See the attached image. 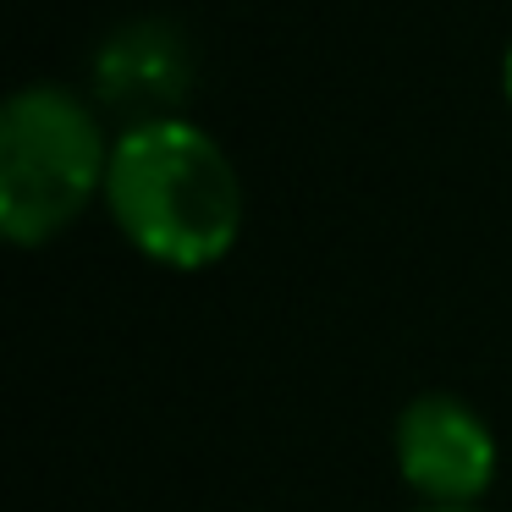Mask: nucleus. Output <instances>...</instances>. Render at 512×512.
<instances>
[{"instance_id": "f257e3e1", "label": "nucleus", "mask_w": 512, "mask_h": 512, "mask_svg": "<svg viewBox=\"0 0 512 512\" xmlns=\"http://www.w3.org/2000/svg\"><path fill=\"white\" fill-rule=\"evenodd\" d=\"M105 210L116 232L166 270H210L243 232V182L226 149L188 116L127 122L111 144Z\"/></svg>"}, {"instance_id": "f03ea898", "label": "nucleus", "mask_w": 512, "mask_h": 512, "mask_svg": "<svg viewBox=\"0 0 512 512\" xmlns=\"http://www.w3.org/2000/svg\"><path fill=\"white\" fill-rule=\"evenodd\" d=\"M111 144L89 100L61 83H28L0 111V232L12 248H45L94 193H105Z\"/></svg>"}, {"instance_id": "7ed1b4c3", "label": "nucleus", "mask_w": 512, "mask_h": 512, "mask_svg": "<svg viewBox=\"0 0 512 512\" xmlns=\"http://www.w3.org/2000/svg\"><path fill=\"white\" fill-rule=\"evenodd\" d=\"M397 474L424 507H474L496 479V435L452 391H424L391 430Z\"/></svg>"}, {"instance_id": "20e7f679", "label": "nucleus", "mask_w": 512, "mask_h": 512, "mask_svg": "<svg viewBox=\"0 0 512 512\" xmlns=\"http://www.w3.org/2000/svg\"><path fill=\"white\" fill-rule=\"evenodd\" d=\"M94 83L111 111H127L133 122L177 116L193 89V56L188 39L171 23H127L100 45Z\"/></svg>"}, {"instance_id": "39448f33", "label": "nucleus", "mask_w": 512, "mask_h": 512, "mask_svg": "<svg viewBox=\"0 0 512 512\" xmlns=\"http://www.w3.org/2000/svg\"><path fill=\"white\" fill-rule=\"evenodd\" d=\"M501 94H507V105H512V45H507V56H501Z\"/></svg>"}, {"instance_id": "423d86ee", "label": "nucleus", "mask_w": 512, "mask_h": 512, "mask_svg": "<svg viewBox=\"0 0 512 512\" xmlns=\"http://www.w3.org/2000/svg\"><path fill=\"white\" fill-rule=\"evenodd\" d=\"M413 512H479V507H413Z\"/></svg>"}]
</instances>
